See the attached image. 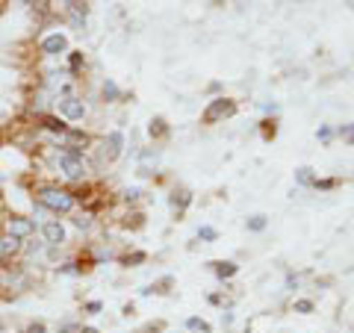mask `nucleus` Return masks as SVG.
Masks as SVG:
<instances>
[{"mask_svg":"<svg viewBox=\"0 0 354 333\" xmlns=\"http://www.w3.org/2000/svg\"><path fill=\"white\" fill-rule=\"evenodd\" d=\"M39 50L44 53V57H68V50H71L68 48V36L59 32V30H53L39 41Z\"/></svg>","mask_w":354,"mask_h":333,"instance_id":"obj_5","label":"nucleus"},{"mask_svg":"<svg viewBox=\"0 0 354 333\" xmlns=\"http://www.w3.org/2000/svg\"><path fill=\"white\" fill-rule=\"evenodd\" d=\"M74 225L80 227V230H88V227H92V216H88V213H80V216L74 218Z\"/></svg>","mask_w":354,"mask_h":333,"instance_id":"obj_23","label":"nucleus"},{"mask_svg":"<svg viewBox=\"0 0 354 333\" xmlns=\"http://www.w3.org/2000/svg\"><path fill=\"white\" fill-rule=\"evenodd\" d=\"M339 136H342V139H348V142H354V124L339 127Z\"/></svg>","mask_w":354,"mask_h":333,"instance_id":"obj_27","label":"nucleus"},{"mask_svg":"<svg viewBox=\"0 0 354 333\" xmlns=\"http://www.w3.org/2000/svg\"><path fill=\"white\" fill-rule=\"evenodd\" d=\"M319 139L328 142V139H330V130H328V127H322V130H319Z\"/></svg>","mask_w":354,"mask_h":333,"instance_id":"obj_30","label":"nucleus"},{"mask_svg":"<svg viewBox=\"0 0 354 333\" xmlns=\"http://www.w3.org/2000/svg\"><path fill=\"white\" fill-rule=\"evenodd\" d=\"M0 233H3V225H0Z\"/></svg>","mask_w":354,"mask_h":333,"instance_id":"obj_32","label":"nucleus"},{"mask_svg":"<svg viewBox=\"0 0 354 333\" xmlns=\"http://www.w3.org/2000/svg\"><path fill=\"white\" fill-rule=\"evenodd\" d=\"M41 233V242L48 248H62L65 245V239H68V233H65V225L59 218H50V221H44V225L39 227Z\"/></svg>","mask_w":354,"mask_h":333,"instance_id":"obj_6","label":"nucleus"},{"mask_svg":"<svg viewBox=\"0 0 354 333\" xmlns=\"http://www.w3.org/2000/svg\"><path fill=\"white\" fill-rule=\"evenodd\" d=\"M139 263H145V251H133L121 257V265H139Z\"/></svg>","mask_w":354,"mask_h":333,"instance_id":"obj_19","label":"nucleus"},{"mask_svg":"<svg viewBox=\"0 0 354 333\" xmlns=\"http://www.w3.org/2000/svg\"><path fill=\"white\" fill-rule=\"evenodd\" d=\"M263 227H266V216H254V218H248V230L260 233Z\"/></svg>","mask_w":354,"mask_h":333,"instance_id":"obj_22","label":"nucleus"},{"mask_svg":"<svg viewBox=\"0 0 354 333\" xmlns=\"http://www.w3.org/2000/svg\"><path fill=\"white\" fill-rule=\"evenodd\" d=\"M101 95H104V101H106V104H115L118 97H121V88L115 86V80H104Z\"/></svg>","mask_w":354,"mask_h":333,"instance_id":"obj_15","label":"nucleus"},{"mask_svg":"<svg viewBox=\"0 0 354 333\" xmlns=\"http://www.w3.org/2000/svg\"><path fill=\"white\" fill-rule=\"evenodd\" d=\"M295 180L301 183V186H316V177H313V169H298L295 174Z\"/></svg>","mask_w":354,"mask_h":333,"instance_id":"obj_18","label":"nucleus"},{"mask_svg":"<svg viewBox=\"0 0 354 333\" xmlns=\"http://www.w3.org/2000/svg\"><path fill=\"white\" fill-rule=\"evenodd\" d=\"M101 310H104L101 301H86V304H83V313H86V316H97Z\"/></svg>","mask_w":354,"mask_h":333,"instance_id":"obj_21","label":"nucleus"},{"mask_svg":"<svg viewBox=\"0 0 354 333\" xmlns=\"http://www.w3.org/2000/svg\"><path fill=\"white\" fill-rule=\"evenodd\" d=\"M86 68V57H83V53L80 50H68V74H80Z\"/></svg>","mask_w":354,"mask_h":333,"instance_id":"obj_13","label":"nucleus"},{"mask_svg":"<svg viewBox=\"0 0 354 333\" xmlns=\"http://www.w3.org/2000/svg\"><path fill=\"white\" fill-rule=\"evenodd\" d=\"M160 327H145V330H142V333H157Z\"/></svg>","mask_w":354,"mask_h":333,"instance_id":"obj_31","label":"nucleus"},{"mask_svg":"<svg viewBox=\"0 0 354 333\" xmlns=\"http://www.w3.org/2000/svg\"><path fill=\"white\" fill-rule=\"evenodd\" d=\"M189 204H192V195L186 192V189H180V192H171V198H169V207L174 209V213H183Z\"/></svg>","mask_w":354,"mask_h":333,"instance_id":"obj_12","label":"nucleus"},{"mask_svg":"<svg viewBox=\"0 0 354 333\" xmlns=\"http://www.w3.org/2000/svg\"><path fill=\"white\" fill-rule=\"evenodd\" d=\"M24 333H48V327H44V321H30Z\"/></svg>","mask_w":354,"mask_h":333,"instance_id":"obj_24","label":"nucleus"},{"mask_svg":"<svg viewBox=\"0 0 354 333\" xmlns=\"http://www.w3.org/2000/svg\"><path fill=\"white\" fill-rule=\"evenodd\" d=\"M295 313H313V301H295Z\"/></svg>","mask_w":354,"mask_h":333,"instance_id":"obj_25","label":"nucleus"},{"mask_svg":"<svg viewBox=\"0 0 354 333\" xmlns=\"http://www.w3.org/2000/svg\"><path fill=\"white\" fill-rule=\"evenodd\" d=\"M36 121H39V127H41V130H48V133H57V136H65V130L71 127L68 121H62L59 115H50V113H41Z\"/></svg>","mask_w":354,"mask_h":333,"instance_id":"obj_11","label":"nucleus"},{"mask_svg":"<svg viewBox=\"0 0 354 333\" xmlns=\"http://www.w3.org/2000/svg\"><path fill=\"white\" fill-rule=\"evenodd\" d=\"M124 198H127V201H136V198H139V189H127Z\"/></svg>","mask_w":354,"mask_h":333,"instance_id":"obj_28","label":"nucleus"},{"mask_svg":"<svg viewBox=\"0 0 354 333\" xmlns=\"http://www.w3.org/2000/svg\"><path fill=\"white\" fill-rule=\"evenodd\" d=\"M57 169L65 180L71 183H83L88 177V162L83 157V151H77L71 145H59L57 148Z\"/></svg>","mask_w":354,"mask_h":333,"instance_id":"obj_2","label":"nucleus"},{"mask_svg":"<svg viewBox=\"0 0 354 333\" xmlns=\"http://www.w3.org/2000/svg\"><path fill=\"white\" fill-rule=\"evenodd\" d=\"M121 151H124V133H121V130H109L106 139H104V160L115 162L121 157Z\"/></svg>","mask_w":354,"mask_h":333,"instance_id":"obj_10","label":"nucleus"},{"mask_svg":"<svg viewBox=\"0 0 354 333\" xmlns=\"http://www.w3.org/2000/svg\"><path fill=\"white\" fill-rule=\"evenodd\" d=\"M236 115V104L227 101V97H216V101H209V106L204 109V124H216L221 118H230Z\"/></svg>","mask_w":354,"mask_h":333,"instance_id":"obj_8","label":"nucleus"},{"mask_svg":"<svg viewBox=\"0 0 354 333\" xmlns=\"http://www.w3.org/2000/svg\"><path fill=\"white\" fill-rule=\"evenodd\" d=\"M186 327H189V330H201V333H209V325H207V321L204 318H186Z\"/></svg>","mask_w":354,"mask_h":333,"instance_id":"obj_20","label":"nucleus"},{"mask_svg":"<svg viewBox=\"0 0 354 333\" xmlns=\"http://www.w3.org/2000/svg\"><path fill=\"white\" fill-rule=\"evenodd\" d=\"M62 15L74 30H86V18H88V3H80V0H68L62 3Z\"/></svg>","mask_w":354,"mask_h":333,"instance_id":"obj_9","label":"nucleus"},{"mask_svg":"<svg viewBox=\"0 0 354 333\" xmlns=\"http://www.w3.org/2000/svg\"><path fill=\"white\" fill-rule=\"evenodd\" d=\"M77 330H80V321L77 318H62L57 325V333H77Z\"/></svg>","mask_w":354,"mask_h":333,"instance_id":"obj_17","label":"nucleus"},{"mask_svg":"<svg viewBox=\"0 0 354 333\" xmlns=\"http://www.w3.org/2000/svg\"><path fill=\"white\" fill-rule=\"evenodd\" d=\"M36 221H32L30 216H21V213H9L6 218H3V233H9V236H15V239H21V242H27V239H32L36 236Z\"/></svg>","mask_w":354,"mask_h":333,"instance_id":"obj_3","label":"nucleus"},{"mask_svg":"<svg viewBox=\"0 0 354 333\" xmlns=\"http://www.w3.org/2000/svg\"><path fill=\"white\" fill-rule=\"evenodd\" d=\"M32 201H36L41 209H48L53 216H68L77 209V195L71 189L57 186V183H39L32 189Z\"/></svg>","mask_w":354,"mask_h":333,"instance_id":"obj_1","label":"nucleus"},{"mask_svg":"<svg viewBox=\"0 0 354 333\" xmlns=\"http://www.w3.org/2000/svg\"><path fill=\"white\" fill-rule=\"evenodd\" d=\"M21 257H24V242L9 233H0V265H12Z\"/></svg>","mask_w":354,"mask_h":333,"instance_id":"obj_7","label":"nucleus"},{"mask_svg":"<svg viewBox=\"0 0 354 333\" xmlns=\"http://www.w3.org/2000/svg\"><path fill=\"white\" fill-rule=\"evenodd\" d=\"M77 333H101V330H97V327H88V325H80V330H77Z\"/></svg>","mask_w":354,"mask_h":333,"instance_id":"obj_29","label":"nucleus"},{"mask_svg":"<svg viewBox=\"0 0 354 333\" xmlns=\"http://www.w3.org/2000/svg\"><path fill=\"white\" fill-rule=\"evenodd\" d=\"M148 133H151V139H165L169 136V124H165V118H151Z\"/></svg>","mask_w":354,"mask_h":333,"instance_id":"obj_14","label":"nucleus"},{"mask_svg":"<svg viewBox=\"0 0 354 333\" xmlns=\"http://www.w3.org/2000/svg\"><path fill=\"white\" fill-rule=\"evenodd\" d=\"M57 113L62 121H83L86 118V104H83V97H77V95H62L57 97Z\"/></svg>","mask_w":354,"mask_h":333,"instance_id":"obj_4","label":"nucleus"},{"mask_svg":"<svg viewBox=\"0 0 354 333\" xmlns=\"http://www.w3.org/2000/svg\"><path fill=\"white\" fill-rule=\"evenodd\" d=\"M239 272V265L236 263H216V274L221 277V280H230Z\"/></svg>","mask_w":354,"mask_h":333,"instance_id":"obj_16","label":"nucleus"},{"mask_svg":"<svg viewBox=\"0 0 354 333\" xmlns=\"http://www.w3.org/2000/svg\"><path fill=\"white\" fill-rule=\"evenodd\" d=\"M198 236H201L204 242H213L216 239V230L213 227H201V230H198Z\"/></svg>","mask_w":354,"mask_h":333,"instance_id":"obj_26","label":"nucleus"}]
</instances>
